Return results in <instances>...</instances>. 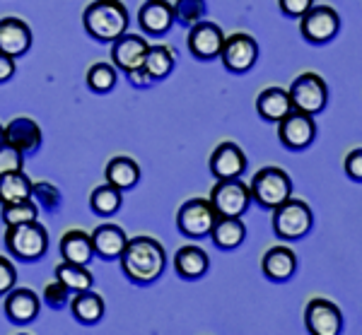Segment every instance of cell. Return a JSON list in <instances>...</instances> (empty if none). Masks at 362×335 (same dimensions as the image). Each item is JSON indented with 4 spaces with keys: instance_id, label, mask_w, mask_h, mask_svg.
Listing matches in <instances>:
<instances>
[{
    "instance_id": "f1b7e54d",
    "label": "cell",
    "mask_w": 362,
    "mask_h": 335,
    "mask_svg": "<svg viewBox=\"0 0 362 335\" xmlns=\"http://www.w3.org/2000/svg\"><path fill=\"white\" fill-rule=\"evenodd\" d=\"M174 54L172 49L165 44H150L148 46V54H145V61H143V68L145 73L150 75L153 82H162L172 75L174 70Z\"/></svg>"
},
{
    "instance_id": "d6a6232c",
    "label": "cell",
    "mask_w": 362,
    "mask_h": 335,
    "mask_svg": "<svg viewBox=\"0 0 362 335\" xmlns=\"http://www.w3.org/2000/svg\"><path fill=\"white\" fill-rule=\"evenodd\" d=\"M119 82V70L114 63H95L87 70V87L95 94H109Z\"/></svg>"
},
{
    "instance_id": "8d00e7d4",
    "label": "cell",
    "mask_w": 362,
    "mask_h": 335,
    "mask_svg": "<svg viewBox=\"0 0 362 335\" xmlns=\"http://www.w3.org/2000/svg\"><path fill=\"white\" fill-rule=\"evenodd\" d=\"M44 304L49 309H63V307H68V304H70V292L58 280L49 282V285L44 287Z\"/></svg>"
},
{
    "instance_id": "3957f363",
    "label": "cell",
    "mask_w": 362,
    "mask_h": 335,
    "mask_svg": "<svg viewBox=\"0 0 362 335\" xmlns=\"http://www.w3.org/2000/svg\"><path fill=\"white\" fill-rule=\"evenodd\" d=\"M5 249L17 261L34 263L44 258L46 251H49V232L39 220L5 227Z\"/></svg>"
},
{
    "instance_id": "4316f807",
    "label": "cell",
    "mask_w": 362,
    "mask_h": 335,
    "mask_svg": "<svg viewBox=\"0 0 362 335\" xmlns=\"http://www.w3.org/2000/svg\"><path fill=\"white\" fill-rule=\"evenodd\" d=\"M104 176H107V184L116 186L119 191H131L140 181V164L133 157H114L104 169Z\"/></svg>"
},
{
    "instance_id": "2e32d148",
    "label": "cell",
    "mask_w": 362,
    "mask_h": 335,
    "mask_svg": "<svg viewBox=\"0 0 362 335\" xmlns=\"http://www.w3.org/2000/svg\"><path fill=\"white\" fill-rule=\"evenodd\" d=\"M150 41L140 34H121L119 39L112 41V61L116 70L121 73H128L133 68H140L145 61V54H148Z\"/></svg>"
},
{
    "instance_id": "52a82bcc",
    "label": "cell",
    "mask_w": 362,
    "mask_h": 335,
    "mask_svg": "<svg viewBox=\"0 0 362 335\" xmlns=\"http://www.w3.org/2000/svg\"><path fill=\"white\" fill-rule=\"evenodd\" d=\"M218 213H215L213 203L203 201V198H191L179 208L177 213V227L184 237L189 239H206L210 237Z\"/></svg>"
},
{
    "instance_id": "277c9868",
    "label": "cell",
    "mask_w": 362,
    "mask_h": 335,
    "mask_svg": "<svg viewBox=\"0 0 362 335\" xmlns=\"http://www.w3.org/2000/svg\"><path fill=\"white\" fill-rule=\"evenodd\" d=\"M249 193L251 201H256L259 208L273 210L293 196V179L280 167H264L251 179Z\"/></svg>"
},
{
    "instance_id": "7bdbcfd3",
    "label": "cell",
    "mask_w": 362,
    "mask_h": 335,
    "mask_svg": "<svg viewBox=\"0 0 362 335\" xmlns=\"http://www.w3.org/2000/svg\"><path fill=\"white\" fill-rule=\"evenodd\" d=\"M3 140H5V126L0 123V143H3Z\"/></svg>"
},
{
    "instance_id": "836d02e7",
    "label": "cell",
    "mask_w": 362,
    "mask_h": 335,
    "mask_svg": "<svg viewBox=\"0 0 362 335\" xmlns=\"http://www.w3.org/2000/svg\"><path fill=\"white\" fill-rule=\"evenodd\" d=\"M172 10H174V25L194 27L206 15V0H177V3H172Z\"/></svg>"
},
{
    "instance_id": "8992f818",
    "label": "cell",
    "mask_w": 362,
    "mask_h": 335,
    "mask_svg": "<svg viewBox=\"0 0 362 335\" xmlns=\"http://www.w3.org/2000/svg\"><path fill=\"white\" fill-rule=\"evenodd\" d=\"M290 102H293L295 111H305L309 116H317L326 109L329 102V87L321 75L317 73H302L297 75L290 85Z\"/></svg>"
},
{
    "instance_id": "9c48e42d",
    "label": "cell",
    "mask_w": 362,
    "mask_h": 335,
    "mask_svg": "<svg viewBox=\"0 0 362 335\" xmlns=\"http://www.w3.org/2000/svg\"><path fill=\"white\" fill-rule=\"evenodd\" d=\"M341 29V17L329 5H312L305 15L300 17V34L309 44H326Z\"/></svg>"
},
{
    "instance_id": "ab89813d",
    "label": "cell",
    "mask_w": 362,
    "mask_h": 335,
    "mask_svg": "<svg viewBox=\"0 0 362 335\" xmlns=\"http://www.w3.org/2000/svg\"><path fill=\"white\" fill-rule=\"evenodd\" d=\"M346 174H348V179H353V181H362V148L358 150H353V152H348V157H346Z\"/></svg>"
},
{
    "instance_id": "e575fe53",
    "label": "cell",
    "mask_w": 362,
    "mask_h": 335,
    "mask_svg": "<svg viewBox=\"0 0 362 335\" xmlns=\"http://www.w3.org/2000/svg\"><path fill=\"white\" fill-rule=\"evenodd\" d=\"M32 201L37 203L44 213H56L63 203V196L54 184L42 181V184H32Z\"/></svg>"
},
{
    "instance_id": "6da1fadb",
    "label": "cell",
    "mask_w": 362,
    "mask_h": 335,
    "mask_svg": "<svg viewBox=\"0 0 362 335\" xmlns=\"http://www.w3.org/2000/svg\"><path fill=\"white\" fill-rule=\"evenodd\" d=\"M119 261L124 275L133 285H153L165 273L167 254H165V246L157 242V239L136 237V239H128Z\"/></svg>"
},
{
    "instance_id": "30bf717a",
    "label": "cell",
    "mask_w": 362,
    "mask_h": 335,
    "mask_svg": "<svg viewBox=\"0 0 362 335\" xmlns=\"http://www.w3.org/2000/svg\"><path fill=\"white\" fill-rule=\"evenodd\" d=\"M220 61L230 73H249L259 61V44L251 34L237 32L232 37H225L223 51H220Z\"/></svg>"
},
{
    "instance_id": "484cf974",
    "label": "cell",
    "mask_w": 362,
    "mask_h": 335,
    "mask_svg": "<svg viewBox=\"0 0 362 335\" xmlns=\"http://www.w3.org/2000/svg\"><path fill=\"white\" fill-rule=\"evenodd\" d=\"M61 258L68 263H80V266H90L95 258V249H92L90 234L83 229H70L61 239Z\"/></svg>"
},
{
    "instance_id": "4fadbf2b",
    "label": "cell",
    "mask_w": 362,
    "mask_h": 335,
    "mask_svg": "<svg viewBox=\"0 0 362 335\" xmlns=\"http://www.w3.org/2000/svg\"><path fill=\"white\" fill-rule=\"evenodd\" d=\"M189 51L191 56L198 58V61H213V58H220V51H223L225 44V32L220 29L215 22H196L194 27H189Z\"/></svg>"
},
{
    "instance_id": "603a6c76",
    "label": "cell",
    "mask_w": 362,
    "mask_h": 335,
    "mask_svg": "<svg viewBox=\"0 0 362 335\" xmlns=\"http://www.w3.org/2000/svg\"><path fill=\"white\" fill-rule=\"evenodd\" d=\"M210 239H213V244L218 246V249L232 251L244 244V239H247V227H244L242 217L218 215L213 229H210Z\"/></svg>"
},
{
    "instance_id": "4dcf8cb0",
    "label": "cell",
    "mask_w": 362,
    "mask_h": 335,
    "mask_svg": "<svg viewBox=\"0 0 362 335\" xmlns=\"http://www.w3.org/2000/svg\"><path fill=\"white\" fill-rule=\"evenodd\" d=\"M124 205V191H119L112 184H102L92 191L90 196V210L99 217H112Z\"/></svg>"
},
{
    "instance_id": "ba28073f",
    "label": "cell",
    "mask_w": 362,
    "mask_h": 335,
    "mask_svg": "<svg viewBox=\"0 0 362 335\" xmlns=\"http://www.w3.org/2000/svg\"><path fill=\"white\" fill-rule=\"evenodd\" d=\"M210 203H213L215 213L227 217H242L247 213L251 203L249 186L242 179H218V184L210 191Z\"/></svg>"
},
{
    "instance_id": "ac0fdd59",
    "label": "cell",
    "mask_w": 362,
    "mask_h": 335,
    "mask_svg": "<svg viewBox=\"0 0 362 335\" xmlns=\"http://www.w3.org/2000/svg\"><path fill=\"white\" fill-rule=\"evenodd\" d=\"M32 49V29L20 17L0 20V51L10 58H22Z\"/></svg>"
},
{
    "instance_id": "f35d334b",
    "label": "cell",
    "mask_w": 362,
    "mask_h": 335,
    "mask_svg": "<svg viewBox=\"0 0 362 335\" xmlns=\"http://www.w3.org/2000/svg\"><path fill=\"white\" fill-rule=\"evenodd\" d=\"M278 5H280V13H283L285 17L300 20V17L314 5V0H278Z\"/></svg>"
},
{
    "instance_id": "83f0119b",
    "label": "cell",
    "mask_w": 362,
    "mask_h": 335,
    "mask_svg": "<svg viewBox=\"0 0 362 335\" xmlns=\"http://www.w3.org/2000/svg\"><path fill=\"white\" fill-rule=\"evenodd\" d=\"M54 273H56V280L61 282L63 287H66L70 295H78V292L92 290V285H95V278H92V273L87 270V266H80V263L61 261L56 266Z\"/></svg>"
},
{
    "instance_id": "1f68e13d",
    "label": "cell",
    "mask_w": 362,
    "mask_h": 335,
    "mask_svg": "<svg viewBox=\"0 0 362 335\" xmlns=\"http://www.w3.org/2000/svg\"><path fill=\"white\" fill-rule=\"evenodd\" d=\"M0 220H3L5 227L39 220V205L34 203L32 198H25V201H15V203H5V205H0Z\"/></svg>"
},
{
    "instance_id": "d4e9b609",
    "label": "cell",
    "mask_w": 362,
    "mask_h": 335,
    "mask_svg": "<svg viewBox=\"0 0 362 335\" xmlns=\"http://www.w3.org/2000/svg\"><path fill=\"white\" fill-rule=\"evenodd\" d=\"M208 254L198 246H181L174 256V270L184 280H201L208 273Z\"/></svg>"
},
{
    "instance_id": "d590c367",
    "label": "cell",
    "mask_w": 362,
    "mask_h": 335,
    "mask_svg": "<svg viewBox=\"0 0 362 335\" xmlns=\"http://www.w3.org/2000/svg\"><path fill=\"white\" fill-rule=\"evenodd\" d=\"M20 169H25V155L3 140L0 143V176L8 172H20Z\"/></svg>"
},
{
    "instance_id": "ffe728a7",
    "label": "cell",
    "mask_w": 362,
    "mask_h": 335,
    "mask_svg": "<svg viewBox=\"0 0 362 335\" xmlns=\"http://www.w3.org/2000/svg\"><path fill=\"white\" fill-rule=\"evenodd\" d=\"M261 270L271 282H288L297 273V256L288 246H273L264 254Z\"/></svg>"
},
{
    "instance_id": "44dd1931",
    "label": "cell",
    "mask_w": 362,
    "mask_h": 335,
    "mask_svg": "<svg viewBox=\"0 0 362 335\" xmlns=\"http://www.w3.org/2000/svg\"><path fill=\"white\" fill-rule=\"evenodd\" d=\"M90 239H92L95 256L104 258V261L119 258L128 244V234L119 225H99L95 232L90 234Z\"/></svg>"
},
{
    "instance_id": "cb8c5ba5",
    "label": "cell",
    "mask_w": 362,
    "mask_h": 335,
    "mask_svg": "<svg viewBox=\"0 0 362 335\" xmlns=\"http://www.w3.org/2000/svg\"><path fill=\"white\" fill-rule=\"evenodd\" d=\"M70 311H73V319L83 326H95L104 319V311H107V304H104L102 295L92 290L78 292V295L70 297Z\"/></svg>"
},
{
    "instance_id": "5bb4252c",
    "label": "cell",
    "mask_w": 362,
    "mask_h": 335,
    "mask_svg": "<svg viewBox=\"0 0 362 335\" xmlns=\"http://www.w3.org/2000/svg\"><path fill=\"white\" fill-rule=\"evenodd\" d=\"M5 319L15 326H29L42 311V299L34 290L29 287H13V290L5 295Z\"/></svg>"
},
{
    "instance_id": "9a60e30c",
    "label": "cell",
    "mask_w": 362,
    "mask_h": 335,
    "mask_svg": "<svg viewBox=\"0 0 362 335\" xmlns=\"http://www.w3.org/2000/svg\"><path fill=\"white\" fill-rule=\"evenodd\" d=\"M138 25L145 37H165L174 27V10L167 0H145L138 10Z\"/></svg>"
},
{
    "instance_id": "d6986e66",
    "label": "cell",
    "mask_w": 362,
    "mask_h": 335,
    "mask_svg": "<svg viewBox=\"0 0 362 335\" xmlns=\"http://www.w3.org/2000/svg\"><path fill=\"white\" fill-rule=\"evenodd\" d=\"M210 172L215 179H237L247 172V155L237 143H223L210 155Z\"/></svg>"
},
{
    "instance_id": "7a4b0ae2",
    "label": "cell",
    "mask_w": 362,
    "mask_h": 335,
    "mask_svg": "<svg viewBox=\"0 0 362 335\" xmlns=\"http://www.w3.org/2000/svg\"><path fill=\"white\" fill-rule=\"evenodd\" d=\"M128 10L121 0H92L85 8L83 27L90 34V39L99 44L119 39L121 34L128 32Z\"/></svg>"
},
{
    "instance_id": "f546056e",
    "label": "cell",
    "mask_w": 362,
    "mask_h": 335,
    "mask_svg": "<svg viewBox=\"0 0 362 335\" xmlns=\"http://www.w3.org/2000/svg\"><path fill=\"white\" fill-rule=\"evenodd\" d=\"M32 184L34 181L25 174V169L3 174L0 176V205L32 198Z\"/></svg>"
},
{
    "instance_id": "74e56055",
    "label": "cell",
    "mask_w": 362,
    "mask_h": 335,
    "mask_svg": "<svg viewBox=\"0 0 362 335\" xmlns=\"http://www.w3.org/2000/svg\"><path fill=\"white\" fill-rule=\"evenodd\" d=\"M17 285V268L13 261L5 256H0V297H5L10 290Z\"/></svg>"
},
{
    "instance_id": "7402d4cb",
    "label": "cell",
    "mask_w": 362,
    "mask_h": 335,
    "mask_svg": "<svg viewBox=\"0 0 362 335\" xmlns=\"http://www.w3.org/2000/svg\"><path fill=\"white\" fill-rule=\"evenodd\" d=\"M256 111L259 116L268 123H278L293 111V102H290V94L283 87H268L256 97Z\"/></svg>"
},
{
    "instance_id": "5b68a950",
    "label": "cell",
    "mask_w": 362,
    "mask_h": 335,
    "mask_svg": "<svg viewBox=\"0 0 362 335\" xmlns=\"http://www.w3.org/2000/svg\"><path fill=\"white\" fill-rule=\"evenodd\" d=\"M314 227V215L309 210V205L305 201H297L290 196L285 203H280L278 208H273V232L280 239H302L312 232Z\"/></svg>"
},
{
    "instance_id": "e0dca14e",
    "label": "cell",
    "mask_w": 362,
    "mask_h": 335,
    "mask_svg": "<svg viewBox=\"0 0 362 335\" xmlns=\"http://www.w3.org/2000/svg\"><path fill=\"white\" fill-rule=\"evenodd\" d=\"M5 143H10L13 148H17L25 157L39 152L44 143V133L39 128V123L27 116H17L5 126Z\"/></svg>"
},
{
    "instance_id": "b9f144b4",
    "label": "cell",
    "mask_w": 362,
    "mask_h": 335,
    "mask_svg": "<svg viewBox=\"0 0 362 335\" xmlns=\"http://www.w3.org/2000/svg\"><path fill=\"white\" fill-rule=\"evenodd\" d=\"M128 80H131V85L133 87H150V85H155L153 80H150V75L145 73V68L140 66V68H133V70H128V73H124Z\"/></svg>"
},
{
    "instance_id": "8fae6325",
    "label": "cell",
    "mask_w": 362,
    "mask_h": 335,
    "mask_svg": "<svg viewBox=\"0 0 362 335\" xmlns=\"http://www.w3.org/2000/svg\"><path fill=\"white\" fill-rule=\"evenodd\" d=\"M278 138L288 150H307L317 138L314 116L293 109L283 121H278Z\"/></svg>"
},
{
    "instance_id": "7c38bea8",
    "label": "cell",
    "mask_w": 362,
    "mask_h": 335,
    "mask_svg": "<svg viewBox=\"0 0 362 335\" xmlns=\"http://www.w3.org/2000/svg\"><path fill=\"white\" fill-rule=\"evenodd\" d=\"M305 326L312 335H338L343 331V314L329 299H312L305 309Z\"/></svg>"
},
{
    "instance_id": "60d3db41",
    "label": "cell",
    "mask_w": 362,
    "mask_h": 335,
    "mask_svg": "<svg viewBox=\"0 0 362 335\" xmlns=\"http://www.w3.org/2000/svg\"><path fill=\"white\" fill-rule=\"evenodd\" d=\"M15 70H17L15 58H10L8 54H3V51H0V85H3V82L13 80L15 78Z\"/></svg>"
}]
</instances>
